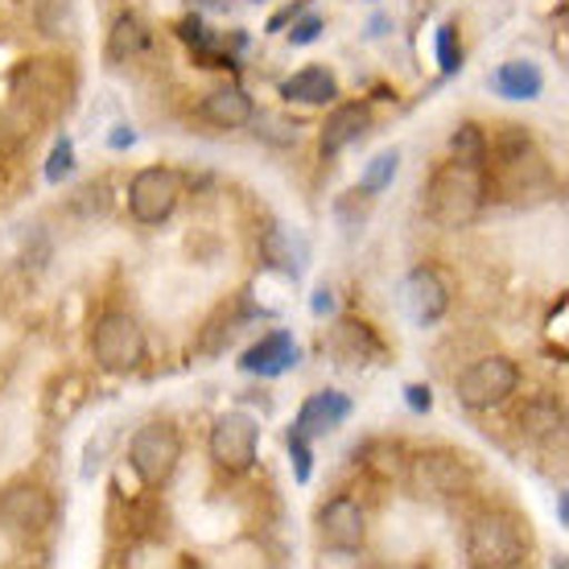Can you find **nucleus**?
<instances>
[{
    "mask_svg": "<svg viewBox=\"0 0 569 569\" xmlns=\"http://www.w3.org/2000/svg\"><path fill=\"white\" fill-rule=\"evenodd\" d=\"M487 202V178L483 166L467 161H446L426 186V214L438 228H470Z\"/></svg>",
    "mask_w": 569,
    "mask_h": 569,
    "instance_id": "f257e3e1",
    "label": "nucleus"
},
{
    "mask_svg": "<svg viewBox=\"0 0 569 569\" xmlns=\"http://www.w3.org/2000/svg\"><path fill=\"white\" fill-rule=\"evenodd\" d=\"M467 557L470 566L479 569H516L525 566L528 541L520 532V520L503 512H483L475 516V525L467 532Z\"/></svg>",
    "mask_w": 569,
    "mask_h": 569,
    "instance_id": "f03ea898",
    "label": "nucleus"
},
{
    "mask_svg": "<svg viewBox=\"0 0 569 569\" xmlns=\"http://www.w3.org/2000/svg\"><path fill=\"white\" fill-rule=\"evenodd\" d=\"M91 351L103 371H116V376L137 371L144 359V330L129 313H103L91 335Z\"/></svg>",
    "mask_w": 569,
    "mask_h": 569,
    "instance_id": "7ed1b4c3",
    "label": "nucleus"
},
{
    "mask_svg": "<svg viewBox=\"0 0 569 569\" xmlns=\"http://www.w3.org/2000/svg\"><path fill=\"white\" fill-rule=\"evenodd\" d=\"M516 385H520V371H516L512 359L487 356L458 376V400L475 413H483V409H496V405L512 397Z\"/></svg>",
    "mask_w": 569,
    "mask_h": 569,
    "instance_id": "20e7f679",
    "label": "nucleus"
},
{
    "mask_svg": "<svg viewBox=\"0 0 569 569\" xmlns=\"http://www.w3.org/2000/svg\"><path fill=\"white\" fill-rule=\"evenodd\" d=\"M178 458H182V438H178V429L170 421H149V426H141L129 446L132 470L153 487L170 479Z\"/></svg>",
    "mask_w": 569,
    "mask_h": 569,
    "instance_id": "39448f33",
    "label": "nucleus"
},
{
    "mask_svg": "<svg viewBox=\"0 0 569 569\" xmlns=\"http://www.w3.org/2000/svg\"><path fill=\"white\" fill-rule=\"evenodd\" d=\"M13 96L38 120L71 108V83L62 79V71H58L54 62H29V67H21L13 74Z\"/></svg>",
    "mask_w": 569,
    "mask_h": 569,
    "instance_id": "423d86ee",
    "label": "nucleus"
},
{
    "mask_svg": "<svg viewBox=\"0 0 569 569\" xmlns=\"http://www.w3.org/2000/svg\"><path fill=\"white\" fill-rule=\"evenodd\" d=\"M470 483H475V475L462 462V455L433 450V455H417L413 467H409V487L426 499H455L462 491H470Z\"/></svg>",
    "mask_w": 569,
    "mask_h": 569,
    "instance_id": "0eeeda50",
    "label": "nucleus"
},
{
    "mask_svg": "<svg viewBox=\"0 0 569 569\" xmlns=\"http://www.w3.org/2000/svg\"><path fill=\"white\" fill-rule=\"evenodd\" d=\"M178 194H182V182L178 173L166 170V166H149L132 178L129 186V207L137 223H166L178 207Z\"/></svg>",
    "mask_w": 569,
    "mask_h": 569,
    "instance_id": "6e6552de",
    "label": "nucleus"
},
{
    "mask_svg": "<svg viewBox=\"0 0 569 569\" xmlns=\"http://www.w3.org/2000/svg\"><path fill=\"white\" fill-rule=\"evenodd\" d=\"M54 516V503L38 483H13L0 491V528L13 537H38Z\"/></svg>",
    "mask_w": 569,
    "mask_h": 569,
    "instance_id": "1a4fd4ad",
    "label": "nucleus"
},
{
    "mask_svg": "<svg viewBox=\"0 0 569 569\" xmlns=\"http://www.w3.org/2000/svg\"><path fill=\"white\" fill-rule=\"evenodd\" d=\"M260 426L248 413H223L211 429V458L223 470H248L257 462Z\"/></svg>",
    "mask_w": 569,
    "mask_h": 569,
    "instance_id": "9d476101",
    "label": "nucleus"
},
{
    "mask_svg": "<svg viewBox=\"0 0 569 569\" xmlns=\"http://www.w3.org/2000/svg\"><path fill=\"white\" fill-rule=\"evenodd\" d=\"M400 301H405V313L413 318L417 327H433L441 313L450 310V289H446L438 269L421 264V269H413L409 277H405V284H400Z\"/></svg>",
    "mask_w": 569,
    "mask_h": 569,
    "instance_id": "9b49d317",
    "label": "nucleus"
},
{
    "mask_svg": "<svg viewBox=\"0 0 569 569\" xmlns=\"http://www.w3.org/2000/svg\"><path fill=\"white\" fill-rule=\"evenodd\" d=\"M318 537L327 549H339V553H356L363 549V537H368V525H363V508L356 499H330L327 508L318 512Z\"/></svg>",
    "mask_w": 569,
    "mask_h": 569,
    "instance_id": "f8f14e48",
    "label": "nucleus"
},
{
    "mask_svg": "<svg viewBox=\"0 0 569 569\" xmlns=\"http://www.w3.org/2000/svg\"><path fill=\"white\" fill-rule=\"evenodd\" d=\"M298 363V342H293V335L289 330H272V335H264V339L257 342V347H248L240 359L243 371H252V376H264V380H272V376H284V371Z\"/></svg>",
    "mask_w": 569,
    "mask_h": 569,
    "instance_id": "ddd939ff",
    "label": "nucleus"
},
{
    "mask_svg": "<svg viewBox=\"0 0 569 569\" xmlns=\"http://www.w3.org/2000/svg\"><path fill=\"white\" fill-rule=\"evenodd\" d=\"M351 417V400L342 397V392H313L306 405H301L298 413V433L301 438H327L335 429L342 426Z\"/></svg>",
    "mask_w": 569,
    "mask_h": 569,
    "instance_id": "4468645a",
    "label": "nucleus"
},
{
    "mask_svg": "<svg viewBox=\"0 0 569 569\" xmlns=\"http://www.w3.org/2000/svg\"><path fill=\"white\" fill-rule=\"evenodd\" d=\"M368 129H371L368 103H339V108L327 116V124H322V153L327 157L342 153L347 144H356Z\"/></svg>",
    "mask_w": 569,
    "mask_h": 569,
    "instance_id": "2eb2a0df",
    "label": "nucleus"
},
{
    "mask_svg": "<svg viewBox=\"0 0 569 569\" xmlns=\"http://www.w3.org/2000/svg\"><path fill=\"white\" fill-rule=\"evenodd\" d=\"M199 116L214 129H243L257 116V108H252V100L243 96L240 87H219L199 103Z\"/></svg>",
    "mask_w": 569,
    "mask_h": 569,
    "instance_id": "dca6fc26",
    "label": "nucleus"
},
{
    "mask_svg": "<svg viewBox=\"0 0 569 569\" xmlns=\"http://www.w3.org/2000/svg\"><path fill=\"white\" fill-rule=\"evenodd\" d=\"M491 87L503 100H537L545 91V74L537 62H503L496 74H491Z\"/></svg>",
    "mask_w": 569,
    "mask_h": 569,
    "instance_id": "f3484780",
    "label": "nucleus"
},
{
    "mask_svg": "<svg viewBox=\"0 0 569 569\" xmlns=\"http://www.w3.org/2000/svg\"><path fill=\"white\" fill-rule=\"evenodd\" d=\"M281 96L293 103H306V108H318V103H330L339 96V83H335V74L327 67H306L293 79H284Z\"/></svg>",
    "mask_w": 569,
    "mask_h": 569,
    "instance_id": "a211bd4d",
    "label": "nucleus"
},
{
    "mask_svg": "<svg viewBox=\"0 0 569 569\" xmlns=\"http://www.w3.org/2000/svg\"><path fill=\"white\" fill-rule=\"evenodd\" d=\"M330 351L342 359V363H368L371 356H380V342L368 330V322H356V318H342L335 335H330Z\"/></svg>",
    "mask_w": 569,
    "mask_h": 569,
    "instance_id": "6ab92c4d",
    "label": "nucleus"
},
{
    "mask_svg": "<svg viewBox=\"0 0 569 569\" xmlns=\"http://www.w3.org/2000/svg\"><path fill=\"white\" fill-rule=\"evenodd\" d=\"M144 46H149V29H144L141 17H116L112 33H108V62L116 67H124V62H137L144 54Z\"/></svg>",
    "mask_w": 569,
    "mask_h": 569,
    "instance_id": "aec40b11",
    "label": "nucleus"
},
{
    "mask_svg": "<svg viewBox=\"0 0 569 569\" xmlns=\"http://www.w3.org/2000/svg\"><path fill=\"white\" fill-rule=\"evenodd\" d=\"M397 166H400L397 149H388V153H376L368 161L363 178H359V190H363V194H380L385 186H392V178H397Z\"/></svg>",
    "mask_w": 569,
    "mask_h": 569,
    "instance_id": "412c9836",
    "label": "nucleus"
},
{
    "mask_svg": "<svg viewBox=\"0 0 569 569\" xmlns=\"http://www.w3.org/2000/svg\"><path fill=\"white\" fill-rule=\"evenodd\" d=\"M450 149H455L458 161H467V166H483L487 161V137L479 124H462V129L450 137Z\"/></svg>",
    "mask_w": 569,
    "mask_h": 569,
    "instance_id": "4be33fe9",
    "label": "nucleus"
},
{
    "mask_svg": "<svg viewBox=\"0 0 569 569\" xmlns=\"http://www.w3.org/2000/svg\"><path fill=\"white\" fill-rule=\"evenodd\" d=\"M236 322H240V313L236 310H219V318H214L211 330H207L199 342L202 351H207V356H219V351L231 342V335H236Z\"/></svg>",
    "mask_w": 569,
    "mask_h": 569,
    "instance_id": "5701e85b",
    "label": "nucleus"
},
{
    "mask_svg": "<svg viewBox=\"0 0 569 569\" xmlns=\"http://www.w3.org/2000/svg\"><path fill=\"white\" fill-rule=\"evenodd\" d=\"M74 170V144L71 137H58L54 149H50V161H46V182H62V178H71Z\"/></svg>",
    "mask_w": 569,
    "mask_h": 569,
    "instance_id": "b1692460",
    "label": "nucleus"
},
{
    "mask_svg": "<svg viewBox=\"0 0 569 569\" xmlns=\"http://www.w3.org/2000/svg\"><path fill=\"white\" fill-rule=\"evenodd\" d=\"M33 13H38L46 33H62V21L71 13V0H33Z\"/></svg>",
    "mask_w": 569,
    "mask_h": 569,
    "instance_id": "393cba45",
    "label": "nucleus"
},
{
    "mask_svg": "<svg viewBox=\"0 0 569 569\" xmlns=\"http://www.w3.org/2000/svg\"><path fill=\"white\" fill-rule=\"evenodd\" d=\"M438 67L446 74H455L462 67V54H458V38H455V26H441L438 29Z\"/></svg>",
    "mask_w": 569,
    "mask_h": 569,
    "instance_id": "a878e982",
    "label": "nucleus"
},
{
    "mask_svg": "<svg viewBox=\"0 0 569 569\" xmlns=\"http://www.w3.org/2000/svg\"><path fill=\"white\" fill-rule=\"evenodd\" d=\"M310 438H301L298 429H293V433H289V462H293V479H298V483H306V479H310Z\"/></svg>",
    "mask_w": 569,
    "mask_h": 569,
    "instance_id": "bb28decb",
    "label": "nucleus"
},
{
    "mask_svg": "<svg viewBox=\"0 0 569 569\" xmlns=\"http://www.w3.org/2000/svg\"><path fill=\"white\" fill-rule=\"evenodd\" d=\"M322 38V17H301L298 26L289 29V42L293 46H310Z\"/></svg>",
    "mask_w": 569,
    "mask_h": 569,
    "instance_id": "cd10ccee",
    "label": "nucleus"
},
{
    "mask_svg": "<svg viewBox=\"0 0 569 569\" xmlns=\"http://www.w3.org/2000/svg\"><path fill=\"white\" fill-rule=\"evenodd\" d=\"M405 405L413 409V413H429L433 409V392L426 385H409L405 388Z\"/></svg>",
    "mask_w": 569,
    "mask_h": 569,
    "instance_id": "c85d7f7f",
    "label": "nucleus"
},
{
    "mask_svg": "<svg viewBox=\"0 0 569 569\" xmlns=\"http://www.w3.org/2000/svg\"><path fill=\"white\" fill-rule=\"evenodd\" d=\"M21 132H26V129H13V124H9L4 116H0V157L13 153L17 144H21Z\"/></svg>",
    "mask_w": 569,
    "mask_h": 569,
    "instance_id": "c756f323",
    "label": "nucleus"
},
{
    "mask_svg": "<svg viewBox=\"0 0 569 569\" xmlns=\"http://www.w3.org/2000/svg\"><path fill=\"white\" fill-rule=\"evenodd\" d=\"M335 310V293H330L327 284H322V289H318V293H313V313H318V318H322V313H330Z\"/></svg>",
    "mask_w": 569,
    "mask_h": 569,
    "instance_id": "7c9ffc66",
    "label": "nucleus"
},
{
    "mask_svg": "<svg viewBox=\"0 0 569 569\" xmlns=\"http://www.w3.org/2000/svg\"><path fill=\"white\" fill-rule=\"evenodd\" d=\"M132 141H137V132L124 129V124H120V129L112 132V144H116V149H124V144H132Z\"/></svg>",
    "mask_w": 569,
    "mask_h": 569,
    "instance_id": "2f4dec72",
    "label": "nucleus"
},
{
    "mask_svg": "<svg viewBox=\"0 0 569 569\" xmlns=\"http://www.w3.org/2000/svg\"><path fill=\"white\" fill-rule=\"evenodd\" d=\"M293 13H298V9H284V13H277V17L269 21V29H281L284 21H293Z\"/></svg>",
    "mask_w": 569,
    "mask_h": 569,
    "instance_id": "473e14b6",
    "label": "nucleus"
}]
</instances>
